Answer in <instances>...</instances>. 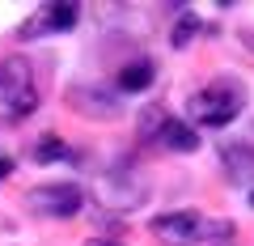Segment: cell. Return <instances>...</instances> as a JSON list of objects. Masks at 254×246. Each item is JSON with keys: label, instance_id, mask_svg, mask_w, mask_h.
<instances>
[{"label": "cell", "instance_id": "cell-1", "mask_svg": "<svg viewBox=\"0 0 254 246\" xmlns=\"http://www.w3.org/2000/svg\"><path fill=\"white\" fill-rule=\"evenodd\" d=\"M157 238L165 246H199V242H229L233 238V225L229 221H216V217H203L195 208H178V212H161V217L148 221Z\"/></svg>", "mask_w": 254, "mask_h": 246}, {"label": "cell", "instance_id": "cell-2", "mask_svg": "<svg viewBox=\"0 0 254 246\" xmlns=\"http://www.w3.org/2000/svg\"><path fill=\"white\" fill-rule=\"evenodd\" d=\"M242 106H246V89L233 77H220V81L203 85L187 98V115L195 128H229L242 115Z\"/></svg>", "mask_w": 254, "mask_h": 246}, {"label": "cell", "instance_id": "cell-3", "mask_svg": "<svg viewBox=\"0 0 254 246\" xmlns=\"http://www.w3.org/2000/svg\"><path fill=\"white\" fill-rule=\"evenodd\" d=\"M38 110V81L26 55H4L0 60V119L21 123Z\"/></svg>", "mask_w": 254, "mask_h": 246}, {"label": "cell", "instance_id": "cell-4", "mask_svg": "<svg viewBox=\"0 0 254 246\" xmlns=\"http://www.w3.org/2000/svg\"><path fill=\"white\" fill-rule=\"evenodd\" d=\"M30 212H38V217H55V221H68L81 212L85 204V191L76 187V182H43V187H34V191L26 195Z\"/></svg>", "mask_w": 254, "mask_h": 246}, {"label": "cell", "instance_id": "cell-5", "mask_svg": "<svg viewBox=\"0 0 254 246\" xmlns=\"http://www.w3.org/2000/svg\"><path fill=\"white\" fill-rule=\"evenodd\" d=\"M76 17H81V4L72 0H60V4H43L34 17L21 26V38H43V34H55V30H72Z\"/></svg>", "mask_w": 254, "mask_h": 246}, {"label": "cell", "instance_id": "cell-6", "mask_svg": "<svg viewBox=\"0 0 254 246\" xmlns=\"http://www.w3.org/2000/svg\"><path fill=\"white\" fill-rule=\"evenodd\" d=\"M220 162H225L229 178L233 182H250L254 178V149L246 140H225L220 145Z\"/></svg>", "mask_w": 254, "mask_h": 246}, {"label": "cell", "instance_id": "cell-7", "mask_svg": "<svg viewBox=\"0 0 254 246\" xmlns=\"http://www.w3.org/2000/svg\"><path fill=\"white\" fill-rule=\"evenodd\" d=\"M157 145L174 149V153H195L199 149V132L190 128V123H182V119H165L161 128H157Z\"/></svg>", "mask_w": 254, "mask_h": 246}, {"label": "cell", "instance_id": "cell-8", "mask_svg": "<svg viewBox=\"0 0 254 246\" xmlns=\"http://www.w3.org/2000/svg\"><path fill=\"white\" fill-rule=\"evenodd\" d=\"M153 77H157L153 60H131V64L119 68V89H123V93H140V89L153 85Z\"/></svg>", "mask_w": 254, "mask_h": 246}, {"label": "cell", "instance_id": "cell-9", "mask_svg": "<svg viewBox=\"0 0 254 246\" xmlns=\"http://www.w3.org/2000/svg\"><path fill=\"white\" fill-rule=\"evenodd\" d=\"M68 102L81 106V115H98V119H110L119 110L115 98H106V93H98V89H72V93H68Z\"/></svg>", "mask_w": 254, "mask_h": 246}, {"label": "cell", "instance_id": "cell-10", "mask_svg": "<svg viewBox=\"0 0 254 246\" xmlns=\"http://www.w3.org/2000/svg\"><path fill=\"white\" fill-rule=\"evenodd\" d=\"M68 157H72V149L64 145L60 136H43L34 149V162H68Z\"/></svg>", "mask_w": 254, "mask_h": 246}, {"label": "cell", "instance_id": "cell-11", "mask_svg": "<svg viewBox=\"0 0 254 246\" xmlns=\"http://www.w3.org/2000/svg\"><path fill=\"white\" fill-rule=\"evenodd\" d=\"M195 34H199V17H195L190 9H182V13H178V26L170 30V43H174V47H187Z\"/></svg>", "mask_w": 254, "mask_h": 246}, {"label": "cell", "instance_id": "cell-12", "mask_svg": "<svg viewBox=\"0 0 254 246\" xmlns=\"http://www.w3.org/2000/svg\"><path fill=\"white\" fill-rule=\"evenodd\" d=\"M9 174H13V157L0 153V178H9Z\"/></svg>", "mask_w": 254, "mask_h": 246}, {"label": "cell", "instance_id": "cell-13", "mask_svg": "<svg viewBox=\"0 0 254 246\" xmlns=\"http://www.w3.org/2000/svg\"><path fill=\"white\" fill-rule=\"evenodd\" d=\"M89 246H119V242H98V238H93V242H89Z\"/></svg>", "mask_w": 254, "mask_h": 246}, {"label": "cell", "instance_id": "cell-14", "mask_svg": "<svg viewBox=\"0 0 254 246\" xmlns=\"http://www.w3.org/2000/svg\"><path fill=\"white\" fill-rule=\"evenodd\" d=\"M250 200H254V195H250Z\"/></svg>", "mask_w": 254, "mask_h": 246}, {"label": "cell", "instance_id": "cell-15", "mask_svg": "<svg viewBox=\"0 0 254 246\" xmlns=\"http://www.w3.org/2000/svg\"><path fill=\"white\" fill-rule=\"evenodd\" d=\"M220 246H225V242H220Z\"/></svg>", "mask_w": 254, "mask_h": 246}]
</instances>
